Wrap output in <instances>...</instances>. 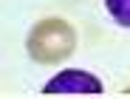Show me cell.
Masks as SVG:
<instances>
[{
  "label": "cell",
  "mask_w": 130,
  "mask_h": 99,
  "mask_svg": "<svg viewBox=\"0 0 130 99\" xmlns=\"http://www.w3.org/2000/svg\"><path fill=\"white\" fill-rule=\"evenodd\" d=\"M105 6L119 26L130 28V0H105Z\"/></svg>",
  "instance_id": "cell-3"
},
{
  "label": "cell",
  "mask_w": 130,
  "mask_h": 99,
  "mask_svg": "<svg viewBox=\"0 0 130 99\" xmlns=\"http://www.w3.org/2000/svg\"><path fill=\"white\" fill-rule=\"evenodd\" d=\"M76 48V31L65 20H42L28 34V54L37 62H59Z\"/></svg>",
  "instance_id": "cell-1"
},
{
  "label": "cell",
  "mask_w": 130,
  "mask_h": 99,
  "mask_svg": "<svg viewBox=\"0 0 130 99\" xmlns=\"http://www.w3.org/2000/svg\"><path fill=\"white\" fill-rule=\"evenodd\" d=\"M42 93H102V82L88 71H59L51 82L42 88Z\"/></svg>",
  "instance_id": "cell-2"
}]
</instances>
